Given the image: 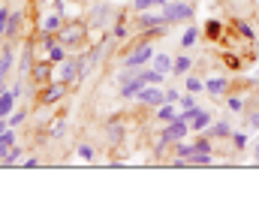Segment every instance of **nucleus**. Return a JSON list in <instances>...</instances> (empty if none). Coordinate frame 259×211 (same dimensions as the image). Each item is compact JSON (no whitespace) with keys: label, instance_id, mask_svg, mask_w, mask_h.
I'll return each instance as SVG.
<instances>
[{"label":"nucleus","instance_id":"1","mask_svg":"<svg viewBox=\"0 0 259 211\" xmlns=\"http://www.w3.org/2000/svg\"><path fill=\"white\" fill-rule=\"evenodd\" d=\"M163 18H166V24L190 21V18H193V6H190V3H184V0H169V3L163 6Z\"/></svg>","mask_w":259,"mask_h":211},{"label":"nucleus","instance_id":"2","mask_svg":"<svg viewBox=\"0 0 259 211\" xmlns=\"http://www.w3.org/2000/svg\"><path fill=\"white\" fill-rule=\"evenodd\" d=\"M187 133H190V124H184V121H169V124L160 130V151H163V145H169V142L187 139Z\"/></svg>","mask_w":259,"mask_h":211},{"label":"nucleus","instance_id":"3","mask_svg":"<svg viewBox=\"0 0 259 211\" xmlns=\"http://www.w3.org/2000/svg\"><path fill=\"white\" fill-rule=\"evenodd\" d=\"M148 61H154V46L151 43H142L136 52H130L127 61H124V67H133V70H139L142 64H148Z\"/></svg>","mask_w":259,"mask_h":211},{"label":"nucleus","instance_id":"4","mask_svg":"<svg viewBox=\"0 0 259 211\" xmlns=\"http://www.w3.org/2000/svg\"><path fill=\"white\" fill-rule=\"evenodd\" d=\"M136 100L145 103V106H163V103H166V91H163L160 85H145Z\"/></svg>","mask_w":259,"mask_h":211},{"label":"nucleus","instance_id":"5","mask_svg":"<svg viewBox=\"0 0 259 211\" xmlns=\"http://www.w3.org/2000/svg\"><path fill=\"white\" fill-rule=\"evenodd\" d=\"M160 24H166L163 9H157V12H136V27L139 30H151V27H160Z\"/></svg>","mask_w":259,"mask_h":211},{"label":"nucleus","instance_id":"6","mask_svg":"<svg viewBox=\"0 0 259 211\" xmlns=\"http://www.w3.org/2000/svg\"><path fill=\"white\" fill-rule=\"evenodd\" d=\"M18 97H21V85H18V81H15V88L0 91V118H9V115H12V106H15Z\"/></svg>","mask_w":259,"mask_h":211},{"label":"nucleus","instance_id":"7","mask_svg":"<svg viewBox=\"0 0 259 211\" xmlns=\"http://www.w3.org/2000/svg\"><path fill=\"white\" fill-rule=\"evenodd\" d=\"M142 88H145V78H142V72H139V75H133L130 81H124V88H121V97L133 100V97H139V94H142Z\"/></svg>","mask_w":259,"mask_h":211},{"label":"nucleus","instance_id":"8","mask_svg":"<svg viewBox=\"0 0 259 211\" xmlns=\"http://www.w3.org/2000/svg\"><path fill=\"white\" fill-rule=\"evenodd\" d=\"M205 133H208L211 139H226V136H232V124H229V121H214Z\"/></svg>","mask_w":259,"mask_h":211},{"label":"nucleus","instance_id":"9","mask_svg":"<svg viewBox=\"0 0 259 211\" xmlns=\"http://www.w3.org/2000/svg\"><path fill=\"white\" fill-rule=\"evenodd\" d=\"M211 124H214V115H211V112H205V109H202V112H199V115H196L193 121H190V130H196V133H205V130H208V127H211Z\"/></svg>","mask_w":259,"mask_h":211},{"label":"nucleus","instance_id":"10","mask_svg":"<svg viewBox=\"0 0 259 211\" xmlns=\"http://www.w3.org/2000/svg\"><path fill=\"white\" fill-rule=\"evenodd\" d=\"M226 88H229V81H226L223 75H217V78H205V94H211V97H220Z\"/></svg>","mask_w":259,"mask_h":211},{"label":"nucleus","instance_id":"11","mask_svg":"<svg viewBox=\"0 0 259 211\" xmlns=\"http://www.w3.org/2000/svg\"><path fill=\"white\" fill-rule=\"evenodd\" d=\"M61 97H64V81H55V85H49V88H46L42 103H58Z\"/></svg>","mask_w":259,"mask_h":211},{"label":"nucleus","instance_id":"12","mask_svg":"<svg viewBox=\"0 0 259 211\" xmlns=\"http://www.w3.org/2000/svg\"><path fill=\"white\" fill-rule=\"evenodd\" d=\"M190 67H193V61H190L187 55H181V58H175V61H172V72H175V75H187Z\"/></svg>","mask_w":259,"mask_h":211},{"label":"nucleus","instance_id":"13","mask_svg":"<svg viewBox=\"0 0 259 211\" xmlns=\"http://www.w3.org/2000/svg\"><path fill=\"white\" fill-rule=\"evenodd\" d=\"M157 109H160V112H157V118H160L163 124H169V121H175V118H178V112H175V106H172V103H163V106H157Z\"/></svg>","mask_w":259,"mask_h":211},{"label":"nucleus","instance_id":"14","mask_svg":"<svg viewBox=\"0 0 259 211\" xmlns=\"http://www.w3.org/2000/svg\"><path fill=\"white\" fill-rule=\"evenodd\" d=\"M75 75H78V64H64V67H61V72H58V81L69 85Z\"/></svg>","mask_w":259,"mask_h":211},{"label":"nucleus","instance_id":"15","mask_svg":"<svg viewBox=\"0 0 259 211\" xmlns=\"http://www.w3.org/2000/svg\"><path fill=\"white\" fill-rule=\"evenodd\" d=\"M154 70H160V72H172V58L169 55H154Z\"/></svg>","mask_w":259,"mask_h":211},{"label":"nucleus","instance_id":"16","mask_svg":"<svg viewBox=\"0 0 259 211\" xmlns=\"http://www.w3.org/2000/svg\"><path fill=\"white\" fill-rule=\"evenodd\" d=\"M196 39H199V30L190 24V27L181 33V49H190V46H196Z\"/></svg>","mask_w":259,"mask_h":211},{"label":"nucleus","instance_id":"17","mask_svg":"<svg viewBox=\"0 0 259 211\" xmlns=\"http://www.w3.org/2000/svg\"><path fill=\"white\" fill-rule=\"evenodd\" d=\"M12 70V52L6 49V52H0V81L6 78V72Z\"/></svg>","mask_w":259,"mask_h":211},{"label":"nucleus","instance_id":"18","mask_svg":"<svg viewBox=\"0 0 259 211\" xmlns=\"http://www.w3.org/2000/svg\"><path fill=\"white\" fill-rule=\"evenodd\" d=\"M211 151H196L193 157H190V166H211Z\"/></svg>","mask_w":259,"mask_h":211},{"label":"nucleus","instance_id":"19","mask_svg":"<svg viewBox=\"0 0 259 211\" xmlns=\"http://www.w3.org/2000/svg\"><path fill=\"white\" fill-rule=\"evenodd\" d=\"M61 39H64V46L66 43H78L81 39V27H61Z\"/></svg>","mask_w":259,"mask_h":211},{"label":"nucleus","instance_id":"20","mask_svg":"<svg viewBox=\"0 0 259 211\" xmlns=\"http://www.w3.org/2000/svg\"><path fill=\"white\" fill-rule=\"evenodd\" d=\"M61 27H64L61 15H49V18L42 21V30H46V33H55V30H61Z\"/></svg>","mask_w":259,"mask_h":211},{"label":"nucleus","instance_id":"21","mask_svg":"<svg viewBox=\"0 0 259 211\" xmlns=\"http://www.w3.org/2000/svg\"><path fill=\"white\" fill-rule=\"evenodd\" d=\"M163 75H166V72H160V70H145L142 72L145 85H163Z\"/></svg>","mask_w":259,"mask_h":211},{"label":"nucleus","instance_id":"22","mask_svg":"<svg viewBox=\"0 0 259 211\" xmlns=\"http://www.w3.org/2000/svg\"><path fill=\"white\" fill-rule=\"evenodd\" d=\"M175 154H178V157H187V160H190V157L196 154V148H193V145H187V142L181 139V142H175Z\"/></svg>","mask_w":259,"mask_h":211},{"label":"nucleus","instance_id":"23","mask_svg":"<svg viewBox=\"0 0 259 211\" xmlns=\"http://www.w3.org/2000/svg\"><path fill=\"white\" fill-rule=\"evenodd\" d=\"M184 88H187L190 94H199V91H205V81H199V78H193V75L187 72V81H184Z\"/></svg>","mask_w":259,"mask_h":211},{"label":"nucleus","instance_id":"24","mask_svg":"<svg viewBox=\"0 0 259 211\" xmlns=\"http://www.w3.org/2000/svg\"><path fill=\"white\" fill-rule=\"evenodd\" d=\"M18 24H21V15H18V12H15V15H9V21H6V36H15Z\"/></svg>","mask_w":259,"mask_h":211},{"label":"nucleus","instance_id":"25","mask_svg":"<svg viewBox=\"0 0 259 211\" xmlns=\"http://www.w3.org/2000/svg\"><path fill=\"white\" fill-rule=\"evenodd\" d=\"M229 139H232V148H235V151H244V148H247V136H244V133H232Z\"/></svg>","mask_w":259,"mask_h":211},{"label":"nucleus","instance_id":"26","mask_svg":"<svg viewBox=\"0 0 259 211\" xmlns=\"http://www.w3.org/2000/svg\"><path fill=\"white\" fill-rule=\"evenodd\" d=\"M226 109L229 112H241L244 109V100L241 97H226Z\"/></svg>","mask_w":259,"mask_h":211},{"label":"nucleus","instance_id":"27","mask_svg":"<svg viewBox=\"0 0 259 211\" xmlns=\"http://www.w3.org/2000/svg\"><path fill=\"white\" fill-rule=\"evenodd\" d=\"M18 160H21V148H18V145H12V151L3 157V163H6V166H12V163H18Z\"/></svg>","mask_w":259,"mask_h":211},{"label":"nucleus","instance_id":"28","mask_svg":"<svg viewBox=\"0 0 259 211\" xmlns=\"http://www.w3.org/2000/svg\"><path fill=\"white\" fill-rule=\"evenodd\" d=\"M33 78H36V81H46V78H49V64H36V67H33Z\"/></svg>","mask_w":259,"mask_h":211},{"label":"nucleus","instance_id":"29","mask_svg":"<svg viewBox=\"0 0 259 211\" xmlns=\"http://www.w3.org/2000/svg\"><path fill=\"white\" fill-rule=\"evenodd\" d=\"M205 33H208L211 39H217V36H220V21H214V18H211V21L205 24Z\"/></svg>","mask_w":259,"mask_h":211},{"label":"nucleus","instance_id":"30","mask_svg":"<svg viewBox=\"0 0 259 211\" xmlns=\"http://www.w3.org/2000/svg\"><path fill=\"white\" fill-rule=\"evenodd\" d=\"M9 15H12V12H9L6 6H0V36L6 33V21H9Z\"/></svg>","mask_w":259,"mask_h":211},{"label":"nucleus","instance_id":"31","mask_svg":"<svg viewBox=\"0 0 259 211\" xmlns=\"http://www.w3.org/2000/svg\"><path fill=\"white\" fill-rule=\"evenodd\" d=\"M24 118H27V115H24V112H12V115H9V118H6V121H9V127H18V124H21V121H24Z\"/></svg>","mask_w":259,"mask_h":211},{"label":"nucleus","instance_id":"32","mask_svg":"<svg viewBox=\"0 0 259 211\" xmlns=\"http://www.w3.org/2000/svg\"><path fill=\"white\" fill-rule=\"evenodd\" d=\"M78 157L81 160H94V148L91 145H78Z\"/></svg>","mask_w":259,"mask_h":211},{"label":"nucleus","instance_id":"33","mask_svg":"<svg viewBox=\"0 0 259 211\" xmlns=\"http://www.w3.org/2000/svg\"><path fill=\"white\" fill-rule=\"evenodd\" d=\"M244 121H247V127H250V130H256V133H259V112H250Z\"/></svg>","mask_w":259,"mask_h":211},{"label":"nucleus","instance_id":"34","mask_svg":"<svg viewBox=\"0 0 259 211\" xmlns=\"http://www.w3.org/2000/svg\"><path fill=\"white\" fill-rule=\"evenodd\" d=\"M238 33H244L247 39H253V27H250V24H244V21H238Z\"/></svg>","mask_w":259,"mask_h":211},{"label":"nucleus","instance_id":"35","mask_svg":"<svg viewBox=\"0 0 259 211\" xmlns=\"http://www.w3.org/2000/svg\"><path fill=\"white\" fill-rule=\"evenodd\" d=\"M178 100H181V91L169 88V91H166V103H178Z\"/></svg>","mask_w":259,"mask_h":211},{"label":"nucleus","instance_id":"36","mask_svg":"<svg viewBox=\"0 0 259 211\" xmlns=\"http://www.w3.org/2000/svg\"><path fill=\"white\" fill-rule=\"evenodd\" d=\"M33 166H39V160H36V157H27V160H24V169H33Z\"/></svg>","mask_w":259,"mask_h":211},{"label":"nucleus","instance_id":"37","mask_svg":"<svg viewBox=\"0 0 259 211\" xmlns=\"http://www.w3.org/2000/svg\"><path fill=\"white\" fill-rule=\"evenodd\" d=\"M6 130H9V121H6V118H0V133H6Z\"/></svg>","mask_w":259,"mask_h":211},{"label":"nucleus","instance_id":"38","mask_svg":"<svg viewBox=\"0 0 259 211\" xmlns=\"http://www.w3.org/2000/svg\"><path fill=\"white\" fill-rule=\"evenodd\" d=\"M253 157H256V163H259V142H256V148H253Z\"/></svg>","mask_w":259,"mask_h":211}]
</instances>
